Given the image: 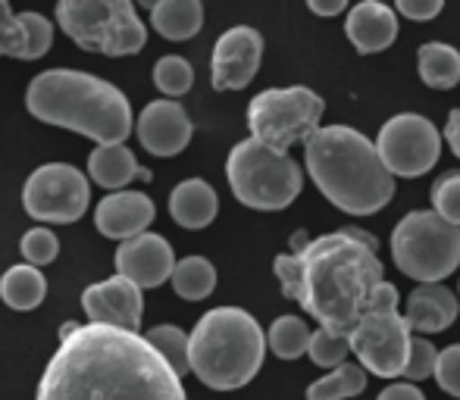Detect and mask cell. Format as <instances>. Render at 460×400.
<instances>
[{
  "label": "cell",
  "mask_w": 460,
  "mask_h": 400,
  "mask_svg": "<svg viewBox=\"0 0 460 400\" xmlns=\"http://www.w3.org/2000/svg\"><path fill=\"white\" fill-rule=\"evenodd\" d=\"M35 400H188L182 376L138 332L63 322Z\"/></svg>",
  "instance_id": "6da1fadb"
},
{
  "label": "cell",
  "mask_w": 460,
  "mask_h": 400,
  "mask_svg": "<svg viewBox=\"0 0 460 400\" xmlns=\"http://www.w3.org/2000/svg\"><path fill=\"white\" fill-rule=\"evenodd\" d=\"M282 294L297 300L320 328L351 335L369 313L373 291L382 285V260L376 238L360 229H339L307 241L295 254L273 260Z\"/></svg>",
  "instance_id": "7a4b0ae2"
},
{
  "label": "cell",
  "mask_w": 460,
  "mask_h": 400,
  "mask_svg": "<svg viewBox=\"0 0 460 400\" xmlns=\"http://www.w3.org/2000/svg\"><path fill=\"white\" fill-rule=\"evenodd\" d=\"M304 163L329 204L351 216H373L394 197V176L385 170L376 141L351 126H323L304 144Z\"/></svg>",
  "instance_id": "3957f363"
},
{
  "label": "cell",
  "mask_w": 460,
  "mask_h": 400,
  "mask_svg": "<svg viewBox=\"0 0 460 400\" xmlns=\"http://www.w3.org/2000/svg\"><path fill=\"white\" fill-rule=\"evenodd\" d=\"M25 107L44 126L69 128L103 144H126L132 135V103L107 79L82 69H48L31 79Z\"/></svg>",
  "instance_id": "277c9868"
},
{
  "label": "cell",
  "mask_w": 460,
  "mask_h": 400,
  "mask_svg": "<svg viewBox=\"0 0 460 400\" xmlns=\"http://www.w3.org/2000/svg\"><path fill=\"white\" fill-rule=\"evenodd\" d=\"M267 347V335L248 309H207L191 332V372L213 391L244 388L261 372Z\"/></svg>",
  "instance_id": "5b68a950"
},
{
  "label": "cell",
  "mask_w": 460,
  "mask_h": 400,
  "mask_svg": "<svg viewBox=\"0 0 460 400\" xmlns=\"http://www.w3.org/2000/svg\"><path fill=\"white\" fill-rule=\"evenodd\" d=\"M54 16L69 41L92 54L132 57L147 44V25L128 0H60Z\"/></svg>",
  "instance_id": "8992f818"
},
{
  "label": "cell",
  "mask_w": 460,
  "mask_h": 400,
  "mask_svg": "<svg viewBox=\"0 0 460 400\" xmlns=\"http://www.w3.org/2000/svg\"><path fill=\"white\" fill-rule=\"evenodd\" d=\"M232 195L251 210H285L304 188V172L288 153H276L254 138L238 141L226 160Z\"/></svg>",
  "instance_id": "52a82bcc"
},
{
  "label": "cell",
  "mask_w": 460,
  "mask_h": 400,
  "mask_svg": "<svg viewBox=\"0 0 460 400\" xmlns=\"http://www.w3.org/2000/svg\"><path fill=\"white\" fill-rule=\"evenodd\" d=\"M394 266L420 285H442L460 266V225L436 210H413L392 231Z\"/></svg>",
  "instance_id": "ba28073f"
},
{
  "label": "cell",
  "mask_w": 460,
  "mask_h": 400,
  "mask_svg": "<svg viewBox=\"0 0 460 400\" xmlns=\"http://www.w3.org/2000/svg\"><path fill=\"white\" fill-rule=\"evenodd\" d=\"M323 109L326 103L320 94L304 85L267 88L248 107L251 138L276 153H288V147L307 144L320 132Z\"/></svg>",
  "instance_id": "9c48e42d"
},
{
  "label": "cell",
  "mask_w": 460,
  "mask_h": 400,
  "mask_svg": "<svg viewBox=\"0 0 460 400\" xmlns=\"http://www.w3.org/2000/svg\"><path fill=\"white\" fill-rule=\"evenodd\" d=\"M92 185L88 176L69 163H44L29 176L22 188V206L38 222L69 225L85 216Z\"/></svg>",
  "instance_id": "30bf717a"
},
{
  "label": "cell",
  "mask_w": 460,
  "mask_h": 400,
  "mask_svg": "<svg viewBox=\"0 0 460 400\" xmlns=\"http://www.w3.org/2000/svg\"><path fill=\"white\" fill-rule=\"evenodd\" d=\"M376 151L392 176L420 178L442 157V135L426 116L398 113L382 126Z\"/></svg>",
  "instance_id": "8fae6325"
},
{
  "label": "cell",
  "mask_w": 460,
  "mask_h": 400,
  "mask_svg": "<svg viewBox=\"0 0 460 400\" xmlns=\"http://www.w3.org/2000/svg\"><path fill=\"white\" fill-rule=\"evenodd\" d=\"M411 344V326L398 309H369L351 332V353H358V363L379 378L404 376Z\"/></svg>",
  "instance_id": "7c38bea8"
},
{
  "label": "cell",
  "mask_w": 460,
  "mask_h": 400,
  "mask_svg": "<svg viewBox=\"0 0 460 400\" xmlns=\"http://www.w3.org/2000/svg\"><path fill=\"white\" fill-rule=\"evenodd\" d=\"M263 60V35L251 25H232L217 38L210 57L213 91H242L254 82Z\"/></svg>",
  "instance_id": "4fadbf2b"
},
{
  "label": "cell",
  "mask_w": 460,
  "mask_h": 400,
  "mask_svg": "<svg viewBox=\"0 0 460 400\" xmlns=\"http://www.w3.org/2000/svg\"><path fill=\"white\" fill-rule=\"evenodd\" d=\"M176 263L179 260L172 254V244L157 231H145V235L119 244V250H116V275L135 282L141 291L172 282Z\"/></svg>",
  "instance_id": "5bb4252c"
},
{
  "label": "cell",
  "mask_w": 460,
  "mask_h": 400,
  "mask_svg": "<svg viewBox=\"0 0 460 400\" xmlns=\"http://www.w3.org/2000/svg\"><path fill=\"white\" fill-rule=\"evenodd\" d=\"M82 309H85L88 322L138 332L141 313H145V298H141V288L135 282L113 275V279L97 282V285H88L82 291Z\"/></svg>",
  "instance_id": "9a60e30c"
},
{
  "label": "cell",
  "mask_w": 460,
  "mask_h": 400,
  "mask_svg": "<svg viewBox=\"0 0 460 400\" xmlns=\"http://www.w3.org/2000/svg\"><path fill=\"white\" fill-rule=\"evenodd\" d=\"M191 119L179 100H151L135 122L141 147L154 157H176L191 141Z\"/></svg>",
  "instance_id": "2e32d148"
},
{
  "label": "cell",
  "mask_w": 460,
  "mask_h": 400,
  "mask_svg": "<svg viewBox=\"0 0 460 400\" xmlns=\"http://www.w3.org/2000/svg\"><path fill=\"white\" fill-rule=\"evenodd\" d=\"M154 216H157V206L145 191H116V195H107L94 206L97 231L122 244L145 235Z\"/></svg>",
  "instance_id": "e0dca14e"
},
{
  "label": "cell",
  "mask_w": 460,
  "mask_h": 400,
  "mask_svg": "<svg viewBox=\"0 0 460 400\" xmlns=\"http://www.w3.org/2000/svg\"><path fill=\"white\" fill-rule=\"evenodd\" d=\"M345 35L360 54H382L398 38V13L379 0H364L348 10Z\"/></svg>",
  "instance_id": "ac0fdd59"
},
{
  "label": "cell",
  "mask_w": 460,
  "mask_h": 400,
  "mask_svg": "<svg viewBox=\"0 0 460 400\" xmlns=\"http://www.w3.org/2000/svg\"><path fill=\"white\" fill-rule=\"evenodd\" d=\"M460 300L451 288L445 285H417L407 298L404 319L411 332L420 335H438L448 326H455Z\"/></svg>",
  "instance_id": "d6986e66"
},
{
  "label": "cell",
  "mask_w": 460,
  "mask_h": 400,
  "mask_svg": "<svg viewBox=\"0 0 460 400\" xmlns=\"http://www.w3.org/2000/svg\"><path fill=\"white\" fill-rule=\"evenodd\" d=\"M219 213V197L210 182L204 178H185L172 188L170 195V216L176 219L182 229H207Z\"/></svg>",
  "instance_id": "ffe728a7"
},
{
  "label": "cell",
  "mask_w": 460,
  "mask_h": 400,
  "mask_svg": "<svg viewBox=\"0 0 460 400\" xmlns=\"http://www.w3.org/2000/svg\"><path fill=\"white\" fill-rule=\"evenodd\" d=\"M138 160L126 144H103L92 151L88 157V176L94 178V185L107 191H122L132 178H138Z\"/></svg>",
  "instance_id": "44dd1931"
},
{
  "label": "cell",
  "mask_w": 460,
  "mask_h": 400,
  "mask_svg": "<svg viewBox=\"0 0 460 400\" xmlns=\"http://www.w3.org/2000/svg\"><path fill=\"white\" fill-rule=\"evenodd\" d=\"M151 25L166 41H188L204 29L200 0H160L151 6Z\"/></svg>",
  "instance_id": "7402d4cb"
},
{
  "label": "cell",
  "mask_w": 460,
  "mask_h": 400,
  "mask_svg": "<svg viewBox=\"0 0 460 400\" xmlns=\"http://www.w3.org/2000/svg\"><path fill=\"white\" fill-rule=\"evenodd\" d=\"M44 298H48V282H44L38 266L19 263V266H10L0 275V300L10 309L29 313V309L41 307Z\"/></svg>",
  "instance_id": "603a6c76"
},
{
  "label": "cell",
  "mask_w": 460,
  "mask_h": 400,
  "mask_svg": "<svg viewBox=\"0 0 460 400\" xmlns=\"http://www.w3.org/2000/svg\"><path fill=\"white\" fill-rule=\"evenodd\" d=\"M417 69L423 85L436 88V91H451L460 82V54L445 41H429L420 48Z\"/></svg>",
  "instance_id": "cb8c5ba5"
},
{
  "label": "cell",
  "mask_w": 460,
  "mask_h": 400,
  "mask_svg": "<svg viewBox=\"0 0 460 400\" xmlns=\"http://www.w3.org/2000/svg\"><path fill=\"white\" fill-rule=\"evenodd\" d=\"M217 288V269L207 257H185L172 273V291L182 300H204Z\"/></svg>",
  "instance_id": "d4e9b609"
},
{
  "label": "cell",
  "mask_w": 460,
  "mask_h": 400,
  "mask_svg": "<svg viewBox=\"0 0 460 400\" xmlns=\"http://www.w3.org/2000/svg\"><path fill=\"white\" fill-rule=\"evenodd\" d=\"M364 388H367V370L360 363H345L329 372V376L316 378L307 388V400H348L364 395Z\"/></svg>",
  "instance_id": "484cf974"
},
{
  "label": "cell",
  "mask_w": 460,
  "mask_h": 400,
  "mask_svg": "<svg viewBox=\"0 0 460 400\" xmlns=\"http://www.w3.org/2000/svg\"><path fill=\"white\" fill-rule=\"evenodd\" d=\"M310 338H314V332L301 316H279L270 326L267 344L279 360H297L310 351Z\"/></svg>",
  "instance_id": "4316f807"
},
{
  "label": "cell",
  "mask_w": 460,
  "mask_h": 400,
  "mask_svg": "<svg viewBox=\"0 0 460 400\" xmlns=\"http://www.w3.org/2000/svg\"><path fill=\"white\" fill-rule=\"evenodd\" d=\"M145 338L157 347L160 357H164L179 376L191 372V335H185L179 326H157V328H151Z\"/></svg>",
  "instance_id": "83f0119b"
},
{
  "label": "cell",
  "mask_w": 460,
  "mask_h": 400,
  "mask_svg": "<svg viewBox=\"0 0 460 400\" xmlns=\"http://www.w3.org/2000/svg\"><path fill=\"white\" fill-rule=\"evenodd\" d=\"M154 85L160 88V91L166 94V100L170 98H182V94L191 91L194 85V69L191 63L185 60V57H160L157 66H154Z\"/></svg>",
  "instance_id": "f1b7e54d"
},
{
  "label": "cell",
  "mask_w": 460,
  "mask_h": 400,
  "mask_svg": "<svg viewBox=\"0 0 460 400\" xmlns=\"http://www.w3.org/2000/svg\"><path fill=\"white\" fill-rule=\"evenodd\" d=\"M307 353L320 370H339V366H345L348 353H351V335L332 332V328H316Z\"/></svg>",
  "instance_id": "f546056e"
},
{
  "label": "cell",
  "mask_w": 460,
  "mask_h": 400,
  "mask_svg": "<svg viewBox=\"0 0 460 400\" xmlns=\"http://www.w3.org/2000/svg\"><path fill=\"white\" fill-rule=\"evenodd\" d=\"M19 25L25 29V60H38L50 50L54 44V25H50L48 16L35 10L19 13Z\"/></svg>",
  "instance_id": "4dcf8cb0"
},
{
  "label": "cell",
  "mask_w": 460,
  "mask_h": 400,
  "mask_svg": "<svg viewBox=\"0 0 460 400\" xmlns=\"http://www.w3.org/2000/svg\"><path fill=\"white\" fill-rule=\"evenodd\" d=\"M60 254V238L50 229H31L22 235V257L29 266H48Z\"/></svg>",
  "instance_id": "1f68e13d"
},
{
  "label": "cell",
  "mask_w": 460,
  "mask_h": 400,
  "mask_svg": "<svg viewBox=\"0 0 460 400\" xmlns=\"http://www.w3.org/2000/svg\"><path fill=\"white\" fill-rule=\"evenodd\" d=\"M438 347L432 344L429 338H423V335H417L411 344V357H407V370H404V378L407 382H423V378L436 376L438 370Z\"/></svg>",
  "instance_id": "d6a6232c"
},
{
  "label": "cell",
  "mask_w": 460,
  "mask_h": 400,
  "mask_svg": "<svg viewBox=\"0 0 460 400\" xmlns=\"http://www.w3.org/2000/svg\"><path fill=\"white\" fill-rule=\"evenodd\" d=\"M432 210L451 225H460V172H445L432 185Z\"/></svg>",
  "instance_id": "836d02e7"
},
{
  "label": "cell",
  "mask_w": 460,
  "mask_h": 400,
  "mask_svg": "<svg viewBox=\"0 0 460 400\" xmlns=\"http://www.w3.org/2000/svg\"><path fill=\"white\" fill-rule=\"evenodd\" d=\"M0 57L25 60V29L19 25V16L10 10L6 0H0Z\"/></svg>",
  "instance_id": "e575fe53"
},
{
  "label": "cell",
  "mask_w": 460,
  "mask_h": 400,
  "mask_svg": "<svg viewBox=\"0 0 460 400\" xmlns=\"http://www.w3.org/2000/svg\"><path fill=\"white\" fill-rule=\"evenodd\" d=\"M436 382L445 395L460 400V344H451L438 353V370H436Z\"/></svg>",
  "instance_id": "d590c367"
},
{
  "label": "cell",
  "mask_w": 460,
  "mask_h": 400,
  "mask_svg": "<svg viewBox=\"0 0 460 400\" xmlns=\"http://www.w3.org/2000/svg\"><path fill=\"white\" fill-rule=\"evenodd\" d=\"M442 6H445L442 0H398L394 13H401L407 19H417V22H429V19H436L442 13Z\"/></svg>",
  "instance_id": "8d00e7d4"
},
{
  "label": "cell",
  "mask_w": 460,
  "mask_h": 400,
  "mask_svg": "<svg viewBox=\"0 0 460 400\" xmlns=\"http://www.w3.org/2000/svg\"><path fill=\"white\" fill-rule=\"evenodd\" d=\"M376 400H426V395L411 382H394V385H388V388H382Z\"/></svg>",
  "instance_id": "74e56055"
},
{
  "label": "cell",
  "mask_w": 460,
  "mask_h": 400,
  "mask_svg": "<svg viewBox=\"0 0 460 400\" xmlns=\"http://www.w3.org/2000/svg\"><path fill=\"white\" fill-rule=\"evenodd\" d=\"M445 141L455 151V157H460V107L448 113V126H445Z\"/></svg>",
  "instance_id": "f35d334b"
},
{
  "label": "cell",
  "mask_w": 460,
  "mask_h": 400,
  "mask_svg": "<svg viewBox=\"0 0 460 400\" xmlns=\"http://www.w3.org/2000/svg\"><path fill=\"white\" fill-rule=\"evenodd\" d=\"M310 13H316V16H339V13L348 10L345 0H310Z\"/></svg>",
  "instance_id": "ab89813d"
},
{
  "label": "cell",
  "mask_w": 460,
  "mask_h": 400,
  "mask_svg": "<svg viewBox=\"0 0 460 400\" xmlns=\"http://www.w3.org/2000/svg\"><path fill=\"white\" fill-rule=\"evenodd\" d=\"M138 178H141V182H151V170H145V166H141V170H138Z\"/></svg>",
  "instance_id": "60d3db41"
}]
</instances>
